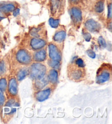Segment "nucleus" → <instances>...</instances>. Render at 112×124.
<instances>
[{
  "label": "nucleus",
  "instance_id": "8",
  "mask_svg": "<svg viewBox=\"0 0 112 124\" xmlns=\"http://www.w3.org/2000/svg\"><path fill=\"white\" fill-rule=\"evenodd\" d=\"M84 27L88 31L91 33H97L101 28L100 23L92 19H89L85 21Z\"/></svg>",
  "mask_w": 112,
  "mask_h": 124
},
{
  "label": "nucleus",
  "instance_id": "3",
  "mask_svg": "<svg viewBox=\"0 0 112 124\" xmlns=\"http://www.w3.org/2000/svg\"><path fill=\"white\" fill-rule=\"evenodd\" d=\"M16 59L19 64L27 66L32 63V55L26 49H20L16 53Z\"/></svg>",
  "mask_w": 112,
  "mask_h": 124
},
{
  "label": "nucleus",
  "instance_id": "13",
  "mask_svg": "<svg viewBox=\"0 0 112 124\" xmlns=\"http://www.w3.org/2000/svg\"><path fill=\"white\" fill-rule=\"evenodd\" d=\"M66 37V32L64 30H59L55 33L53 39L56 44H60L64 42Z\"/></svg>",
  "mask_w": 112,
  "mask_h": 124
},
{
  "label": "nucleus",
  "instance_id": "15",
  "mask_svg": "<svg viewBox=\"0 0 112 124\" xmlns=\"http://www.w3.org/2000/svg\"><path fill=\"white\" fill-rule=\"evenodd\" d=\"M29 68L26 67H24L19 69L18 71L17 72L16 79L18 80V82H20L26 77L29 75Z\"/></svg>",
  "mask_w": 112,
  "mask_h": 124
},
{
  "label": "nucleus",
  "instance_id": "16",
  "mask_svg": "<svg viewBox=\"0 0 112 124\" xmlns=\"http://www.w3.org/2000/svg\"><path fill=\"white\" fill-rule=\"evenodd\" d=\"M16 9V6L12 3H8L0 5V12L5 14L13 12Z\"/></svg>",
  "mask_w": 112,
  "mask_h": 124
},
{
  "label": "nucleus",
  "instance_id": "30",
  "mask_svg": "<svg viewBox=\"0 0 112 124\" xmlns=\"http://www.w3.org/2000/svg\"><path fill=\"white\" fill-rule=\"evenodd\" d=\"M20 8H16V9H15L13 11V16L16 17L18 16H19V14H20Z\"/></svg>",
  "mask_w": 112,
  "mask_h": 124
},
{
  "label": "nucleus",
  "instance_id": "10",
  "mask_svg": "<svg viewBox=\"0 0 112 124\" xmlns=\"http://www.w3.org/2000/svg\"><path fill=\"white\" fill-rule=\"evenodd\" d=\"M51 91H52L51 87H45L44 89L37 91L34 94V97L38 102H43L49 97L51 95Z\"/></svg>",
  "mask_w": 112,
  "mask_h": 124
},
{
  "label": "nucleus",
  "instance_id": "1",
  "mask_svg": "<svg viewBox=\"0 0 112 124\" xmlns=\"http://www.w3.org/2000/svg\"><path fill=\"white\" fill-rule=\"evenodd\" d=\"M29 71L30 77L32 80H39L46 76L47 68V66L42 62H34L30 65Z\"/></svg>",
  "mask_w": 112,
  "mask_h": 124
},
{
  "label": "nucleus",
  "instance_id": "29",
  "mask_svg": "<svg viewBox=\"0 0 112 124\" xmlns=\"http://www.w3.org/2000/svg\"><path fill=\"white\" fill-rule=\"evenodd\" d=\"M112 3H110L108 5V13H107V18L109 19H112Z\"/></svg>",
  "mask_w": 112,
  "mask_h": 124
},
{
  "label": "nucleus",
  "instance_id": "21",
  "mask_svg": "<svg viewBox=\"0 0 112 124\" xmlns=\"http://www.w3.org/2000/svg\"><path fill=\"white\" fill-rule=\"evenodd\" d=\"M7 80L5 77L0 78V91L5 93L7 89Z\"/></svg>",
  "mask_w": 112,
  "mask_h": 124
},
{
  "label": "nucleus",
  "instance_id": "19",
  "mask_svg": "<svg viewBox=\"0 0 112 124\" xmlns=\"http://www.w3.org/2000/svg\"><path fill=\"white\" fill-rule=\"evenodd\" d=\"M47 64H48V65L51 68L58 70H59L60 68V66H61V62L57 61L56 60H53L49 59V60H48L47 61Z\"/></svg>",
  "mask_w": 112,
  "mask_h": 124
},
{
  "label": "nucleus",
  "instance_id": "25",
  "mask_svg": "<svg viewBox=\"0 0 112 124\" xmlns=\"http://www.w3.org/2000/svg\"><path fill=\"white\" fill-rule=\"evenodd\" d=\"M98 43L102 48H104L107 46V43L105 39L102 36H100L98 38Z\"/></svg>",
  "mask_w": 112,
  "mask_h": 124
},
{
  "label": "nucleus",
  "instance_id": "6",
  "mask_svg": "<svg viewBox=\"0 0 112 124\" xmlns=\"http://www.w3.org/2000/svg\"><path fill=\"white\" fill-rule=\"evenodd\" d=\"M47 44L46 40L42 38L32 37L30 41V46L32 50L36 51L44 48Z\"/></svg>",
  "mask_w": 112,
  "mask_h": 124
},
{
  "label": "nucleus",
  "instance_id": "9",
  "mask_svg": "<svg viewBox=\"0 0 112 124\" xmlns=\"http://www.w3.org/2000/svg\"><path fill=\"white\" fill-rule=\"evenodd\" d=\"M8 93L12 97H16L18 93V83L16 77H11L8 81L7 89Z\"/></svg>",
  "mask_w": 112,
  "mask_h": 124
},
{
  "label": "nucleus",
  "instance_id": "11",
  "mask_svg": "<svg viewBox=\"0 0 112 124\" xmlns=\"http://www.w3.org/2000/svg\"><path fill=\"white\" fill-rule=\"evenodd\" d=\"M47 59V53L44 48L36 50L32 54V60L37 62H43Z\"/></svg>",
  "mask_w": 112,
  "mask_h": 124
},
{
  "label": "nucleus",
  "instance_id": "2",
  "mask_svg": "<svg viewBox=\"0 0 112 124\" xmlns=\"http://www.w3.org/2000/svg\"><path fill=\"white\" fill-rule=\"evenodd\" d=\"M112 76L111 66L108 67V65L102 66L100 68L97 73L96 82L97 84H101L105 83L111 79Z\"/></svg>",
  "mask_w": 112,
  "mask_h": 124
},
{
  "label": "nucleus",
  "instance_id": "18",
  "mask_svg": "<svg viewBox=\"0 0 112 124\" xmlns=\"http://www.w3.org/2000/svg\"><path fill=\"white\" fill-rule=\"evenodd\" d=\"M51 11L53 14H55L60 7V0H50Z\"/></svg>",
  "mask_w": 112,
  "mask_h": 124
},
{
  "label": "nucleus",
  "instance_id": "14",
  "mask_svg": "<svg viewBox=\"0 0 112 124\" xmlns=\"http://www.w3.org/2000/svg\"><path fill=\"white\" fill-rule=\"evenodd\" d=\"M49 84V82L48 79L46 76H45L42 79L39 80H34V86L36 90H40L46 87Z\"/></svg>",
  "mask_w": 112,
  "mask_h": 124
},
{
  "label": "nucleus",
  "instance_id": "28",
  "mask_svg": "<svg viewBox=\"0 0 112 124\" xmlns=\"http://www.w3.org/2000/svg\"><path fill=\"white\" fill-rule=\"evenodd\" d=\"M6 97L3 93L0 91V107L3 106L5 103Z\"/></svg>",
  "mask_w": 112,
  "mask_h": 124
},
{
  "label": "nucleus",
  "instance_id": "17",
  "mask_svg": "<svg viewBox=\"0 0 112 124\" xmlns=\"http://www.w3.org/2000/svg\"><path fill=\"white\" fill-rule=\"evenodd\" d=\"M95 11L97 13L100 14L104 11V0H98L95 3L94 7Z\"/></svg>",
  "mask_w": 112,
  "mask_h": 124
},
{
  "label": "nucleus",
  "instance_id": "23",
  "mask_svg": "<svg viewBox=\"0 0 112 124\" xmlns=\"http://www.w3.org/2000/svg\"><path fill=\"white\" fill-rule=\"evenodd\" d=\"M7 71V66L4 60L0 61V76H2Z\"/></svg>",
  "mask_w": 112,
  "mask_h": 124
},
{
  "label": "nucleus",
  "instance_id": "5",
  "mask_svg": "<svg viewBox=\"0 0 112 124\" xmlns=\"http://www.w3.org/2000/svg\"><path fill=\"white\" fill-rule=\"evenodd\" d=\"M48 47L49 59L61 62L62 60V52L57 44L50 43H49Z\"/></svg>",
  "mask_w": 112,
  "mask_h": 124
},
{
  "label": "nucleus",
  "instance_id": "26",
  "mask_svg": "<svg viewBox=\"0 0 112 124\" xmlns=\"http://www.w3.org/2000/svg\"><path fill=\"white\" fill-rule=\"evenodd\" d=\"M83 37L84 38V39L85 40V41L87 42H90V40L91 39V34H90V32H84L83 31Z\"/></svg>",
  "mask_w": 112,
  "mask_h": 124
},
{
  "label": "nucleus",
  "instance_id": "7",
  "mask_svg": "<svg viewBox=\"0 0 112 124\" xmlns=\"http://www.w3.org/2000/svg\"><path fill=\"white\" fill-rule=\"evenodd\" d=\"M70 14L72 21L76 24H79L82 21V12L80 8L76 6H73L71 8Z\"/></svg>",
  "mask_w": 112,
  "mask_h": 124
},
{
  "label": "nucleus",
  "instance_id": "32",
  "mask_svg": "<svg viewBox=\"0 0 112 124\" xmlns=\"http://www.w3.org/2000/svg\"><path fill=\"white\" fill-rule=\"evenodd\" d=\"M3 16H1V14H0V21H1L2 20V19H3Z\"/></svg>",
  "mask_w": 112,
  "mask_h": 124
},
{
  "label": "nucleus",
  "instance_id": "31",
  "mask_svg": "<svg viewBox=\"0 0 112 124\" xmlns=\"http://www.w3.org/2000/svg\"><path fill=\"white\" fill-rule=\"evenodd\" d=\"M69 1L72 3H77L79 1V0H69Z\"/></svg>",
  "mask_w": 112,
  "mask_h": 124
},
{
  "label": "nucleus",
  "instance_id": "22",
  "mask_svg": "<svg viewBox=\"0 0 112 124\" xmlns=\"http://www.w3.org/2000/svg\"><path fill=\"white\" fill-rule=\"evenodd\" d=\"M49 24L54 29H56L59 26L60 19L50 18L49 19Z\"/></svg>",
  "mask_w": 112,
  "mask_h": 124
},
{
  "label": "nucleus",
  "instance_id": "12",
  "mask_svg": "<svg viewBox=\"0 0 112 124\" xmlns=\"http://www.w3.org/2000/svg\"><path fill=\"white\" fill-rule=\"evenodd\" d=\"M49 83L52 85H56L58 83V79H59V73L57 70L55 69H50L48 72L47 76Z\"/></svg>",
  "mask_w": 112,
  "mask_h": 124
},
{
  "label": "nucleus",
  "instance_id": "20",
  "mask_svg": "<svg viewBox=\"0 0 112 124\" xmlns=\"http://www.w3.org/2000/svg\"><path fill=\"white\" fill-rule=\"evenodd\" d=\"M42 31L41 27H34L30 32V35L33 37L40 38V32Z\"/></svg>",
  "mask_w": 112,
  "mask_h": 124
},
{
  "label": "nucleus",
  "instance_id": "24",
  "mask_svg": "<svg viewBox=\"0 0 112 124\" xmlns=\"http://www.w3.org/2000/svg\"><path fill=\"white\" fill-rule=\"evenodd\" d=\"M75 65H76L77 66L80 67V68H84L85 66V64L83 60L81 58H77L75 60Z\"/></svg>",
  "mask_w": 112,
  "mask_h": 124
},
{
  "label": "nucleus",
  "instance_id": "27",
  "mask_svg": "<svg viewBox=\"0 0 112 124\" xmlns=\"http://www.w3.org/2000/svg\"><path fill=\"white\" fill-rule=\"evenodd\" d=\"M87 54L88 55V56L91 59H95L96 58V53L94 50L92 49H88L87 50Z\"/></svg>",
  "mask_w": 112,
  "mask_h": 124
},
{
  "label": "nucleus",
  "instance_id": "4",
  "mask_svg": "<svg viewBox=\"0 0 112 124\" xmlns=\"http://www.w3.org/2000/svg\"><path fill=\"white\" fill-rule=\"evenodd\" d=\"M85 76L83 68H80L75 65H71L68 68V77L74 81H79Z\"/></svg>",
  "mask_w": 112,
  "mask_h": 124
}]
</instances>
